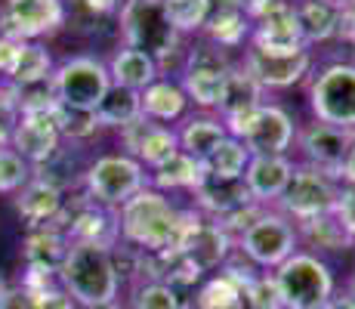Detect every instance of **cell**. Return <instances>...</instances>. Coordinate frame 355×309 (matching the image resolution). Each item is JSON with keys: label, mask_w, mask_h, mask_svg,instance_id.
<instances>
[{"label": "cell", "mask_w": 355, "mask_h": 309, "mask_svg": "<svg viewBox=\"0 0 355 309\" xmlns=\"http://www.w3.org/2000/svg\"><path fill=\"white\" fill-rule=\"evenodd\" d=\"M201 214L192 210H180L164 192L139 189L130 201L118 208V226H121V242L139 247L146 253H164V251H180L189 232Z\"/></svg>", "instance_id": "obj_1"}, {"label": "cell", "mask_w": 355, "mask_h": 309, "mask_svg": "<svg viewBox=\"0 0 355 309\" xmlns=\"http://www.w3.org/2000/svg\"><path fill=\"white\" fill-rule=\"evenodd\" d=\"M56 278L62 285V291L78 306L114 303L121 291V278L114 272L112 251L96 247V244L71 242Z\"/></svg>", "instance_id": "obj_2"}, {"label": "cell", "mask_w": 355, "mask_h": 309, "mask_svg": "<svg viewBox=\"0 0 355 309\" xmlns=\"http://www.w3.org/2000/svg\"><path fill=\"white\" fill-rule=\"evenodd\" d=\"M118 28L124 37V47L148 53L158 68L167 65L180 53L182 37L170 25L164 0H121L118 6Z\"/></svg>", "instance_id": "obj_3"}, {"label": "cell", "mask_w": 355, "mask_h": 309, "mask_svg": "<svg viewBox=\"0 0 355 309\" xmlns=\"http://www.w3.org/2000/svg\"><path fill=\"white\" fill-rule=\"evenodd\" d=\"M235 251L259 269H278L284 260L300 251V232L284 214L266 208L257 223H250L235 238Z\"/></svg>", "instance_id": "obj_4"}, {"label": "cell", "mask_w": 355, "mask_h": 309, "mask_svg": "<svg viewBox=\"0 0 355 309\" xmlns=\"http://www.w3.org/2000/svg\"><path fill=\"white\" fill-rule=\"evenodd\" d=\"M312 121L355 130V62H331L309 81Z\"/></svg>", "instance_id": "obj_5"}, {"label": "cell", "mask_w": 355, "mask_h": 309, "mask_svg": "<svg viewBox=\"0 0 355 309\" xmlns=\"http://www.w3.org/2000/svg\"><path fill=\"white\" fill-rule=\"evenodd\" d=\"M284 309H309L334 297V272L318 253L297 251L275 272Z\"/></svg>", "instance_id": "obj_6"}, {"label": "cell", "mask_w": 355, "mask_h": 309, "mask_svg": "<svg viewBox=\"0 0 355 309\" xmlns=\"http://www.w3.org/2000/svg\"><path fill=\"white\" fill-rule=\"evenodd\" d=\"M146 185H148L146 167L124 152L96 158L93 164H87V174H84V192L90 195V201L112 210H118L121 204L130 201Z\"/></svg>", "instance_id": "obj_7"}, {"label": "cell", "mask_w": 355, "mask_h": 309, "mask_svg": "<svg viewBox=\"0 0 355 309\" xmlns=\"http://www.w3.org/2000/svg\"><path fill=\"white\" fill-rule=\"evenodd\" d=\"M337 192H340V183L322 174L318 167H312V164H293V176H291L288 189L282 192V198L275 201V208H278V214H284L297 226L312 217L331 214L337 208Z\"/></svg>", "instance_id": "obj_8"}, {"label": "cell", "mask_w": 355, "mask_h": 309, "mask_svg": "<svg viewBox=\"0 0 355 309\" xmlns=\"http://www.w3.org/2000/svg\"><path fill=\"white\" fill-rule=\"evenodd\" d=\"M112 87L108 78V65L90 53H80L65 62H59L56 72H53V90L56 99L62 106H74V108H90L96 112V106L102 102V96Z\"/></svg>", "instance_id": "obj_9"}, {"label": "cell", "mask_w": 355, "mask_h": 309, "mask_svg": "<svg viewBox=\"0 0 355 309\" xmlns=\"http://www.w3.org/2000/svg\"><path fill=\"white\" fill-rule=\"evenodd\" d=\"M232 62L226 56V50L214 44H198L195 50L186 53L182 62V93L189 102H195L198 108H216L223 99V87H226Z\"/></svg>", "instance_id": "obj_10"}, {"label": "cell", "mask_w": 355, "mask_h": 309, "mask_svg": "<svg viewBox=\"0 0 355 309\" xmlns=\"http://www.w3.org/2000/svg\"><path fill=\"white\" fill-rule=\"evenodd\" d=\"M65 0H3L0 6V37L40 40L65 25Z\"/></svg>", "instance_id": "obj_11"}, {"label": "cell", "mask_w": 355, "mask_h": 309, "mask_svg": "<svg viewBox=\"0 0 355 309\" xmlns=\"http://www.w3.org/2000/svg\"><path fill=\"white\" fill-rule=\"evenodd\" d=\"M352 140H355V130L331 127V124H322V121H309L306 127L297 130V149L306 158L303 164H312V167H318L322 174H327L337 183H340V170H343Z\"/></svg>", "instance_id": "obj_12"}, {"label": "cell", "mask_w": 355, "mask_h": 309, "mask_svg": "<svg viewBox=\"0 0 355 309\" xmlns=\"http://www.w3.org/2000/svg\"><path fill=\"white\" fill-rule=\"evenodd\" d=\"M312 50H297V53H263L248 47L244 50L241 68L257 81L263 90H288V87L300 84L306 74L312 72Z\"/></svg>", "instance_id": "obj_13"}, {"label": "cell", "mask_w": 355, "mask_h": 309, "mask_svg": "<svg viewBox=\"0 0 355 309\" xmlns=\"http://www.w3.org/2000/svg\"><path fill=\"white\" fill-rule=\"evenodd\" d=\"M241 142L248 146L250 155H288V149L297 142V124H293L288 108L275 106V102H263L244 127Z\"/></svg>", "instance_id": "obj_14"}, {"label": "cell", "mask_w": 355, "mask_h": 309, "mask_svg": "<svg viewBox=\"0 0 355 309\" xmlns=\"http://www.w3.org/2000/svg\"><path fill=\"white\" fill-rule=\"evenodd\" d=\"M62 146V133H59L56 112H40V115H22L16 124L10 149L19 152L31 167L44 164L56 149Z\"/></svg>", "instance_id": "obj_15"}, {"label": "cell", "mask_w": 355, "mask_h": 309, "mask_svg": "<svg viewBox=\"0 0 355 309\" xmlns=\"http://www.w3.org/2000/svg\"><path fill=\"white\" fill-rule=\"evenodd\" d=\"M180 251L186 253L201 272H214L232 257V251H235V238H232L216 219H207L201 214V219H198L195 229L189 232V238L182 242Z\"/></svg>", "instance_id": "obj_16"}, {"label": "cell", "mask_w": 355, "mask_h": 309, "mask_svg": "<svg viewBox=\"0 0 355 309\" xmlns=\"http://www.w3.org/2000/svg\"><path fill=\"white\" fill-rule=\"evenodd\" d=\"M291 176H293V161L288 155H254L241 180L257 204L272 208L282 198V192L288 189Z\"/></svg>", "instance_id": "obj_17"}, {"label": "cell", "mask_w": 355, "mask_h": 309, "mask_svg": "<svg viewBox=\"0 0 355 309\" xmlns=\"http://www.w3.org/2000/svg\"><path fill=\"white\" fill-rule=\"evenodd\" d=\"M65 195L56 189V185L44 183V180H31L16 192V210L19 217L25 219L28 229H40V226H53L56 217L62 214Z\"/></svg>", "instance_id": "obj_18"}, {"label": "cell", "mask_w": 355, "mask_h": 309, "mask_svg": "<svg viewBox=\"0 0 355 309\" xmlns=\"http://www.w3.org/2000/svg\"><path fill=\"white\" fill-rule=\"evenodd\" d=\"M340 6L337 0H293V16H297V28L303 44L315 47L327 44V40L337 37L340 28Z\"/></svg>", "instance_id": "obj_19"}, {"label": "cell", "mask_w": 355, "mask_h": 309, "mask_svg": "<svg viewBox=\"0 0 355 309\" xmlns=\"http://www.w3.org/2000/svg\"><path fill=\"white\" fill-rule=\"evenodd\" d=\"M192 195H195V210L207 219H223L232 210L254 201L244 180H216V176H207Z\"/></svg>", "instance_id": "obj_20"}, {"label": "cell", "mask_w": 355, "mask_h": 309, "mask_svg": "<svg viewBox=\"0 0 355 309\" xmlns=\"http://www.w3.org/2000/svg\"><path fill=\"white\" fill-rule=\"evenodd\" d=\"M68 247V235L62 229H53V226H40V229H28L22 244V260L25 269H37L46 276H59V266H62Z\"/></svg>", "instance_id": "obj_21"}, {"label": "cell", "mask_w": 355, "mask_h": 309, "mask_svg": "<svg viewBox=\"0 0 355 309\" xmlns=\"http://www.w3.org/2000/svg\"><path fill=\"white\" fill-rule=\"evenodd\" d=\"M105 65H108L112 84L127 87V90H136V93H142L146 87H152L161 78L158 62L148 56V53L133 50V47H118Z\"/></svg>", "instance_id": "obj_22"}, {"label": "cell", "mask_w": 355, "mask_h": 309, "mask_svg": "<svg viewBox=\"0 0 355 309\" xmlns=\"http://www.w3.org/2000/svg\"><path fill=\"white\" fill-rule=\"evenodd\" d=\"M56 65H53V56L40 40H19L16 59H12L10 72H6V84L10 87H34L44 84V81L53 78Z\"/></svg>", "instance_id": "obj_23"}, {"label": "cell", "mask_w": 355, "mask_h": 309, "mask_svg": "<svg viewBox=\"0 0 355 309\" xmlns=\"http://www.w3.org/2000/svg\"><path fill=\"white\" fill-rule=\"evenodd\" d=\"M263 96H266V90L257 84L254 78H250L248 72H244L241 65H232L229 68V78H226V87H223V99H220V106H216L220 121L238 118V115H248V112H257V108L266 102Z\"/></svg>", "instance_id": "obj_24"}, {"label": "cell", "mask_w": 355, "mask_h": 309, "mask_svg": "<svg viewBox=\"0 0 355 309\" xmlns=\"http://www.w3.org/2000/svg\"><path fill=\"white\" fill-rule=\"evenodd\" d=\"M204 180H207L204 161H198V158L186 155V152H176L170 161H164L161 167H155L152 174H148V183H152V189L164 192V195H167V192H176V189L195 192Z\"/></svg>", "instance_id": "obj_25"}, {"label": "cell", "mask_w": 355, "mask_h": 309, "mask_svg": "<svg viewBox=\"0 0 355 309\" xmlns=\"http://www.w3.org/2000/svg\"><path fill=\"white\" fill-rule=\"evenodd\" d=\"M186 106H189V99L176 81L158 78L152 87L142 90V115L155 124H164V127L180 121L182 115H186Z\"/></svg>", "instance_id": "obj_26"}, {"label": "cell", "mask_w": 355, "mask_h": 309, "mask_svg": "<svg viewBox=\"0 0 355 309\" xmlns=\"http://www.w3.org/2000/svg\"><path fill=\"white\" fill-rule=\"evenodd\" d=\"M176 136H180V152L204 161L229 133H226V127H223V121L214 118V115H192V118L182 121Z\"/></svg>", "instance_id": "obj_27"}, {"label": "cell", "mask_w": 355, "mask_h": 309, "mask_svg": "<svg viewBox=\"0 0 355 309\" xmlns=\"http://www.w3.org/2000/svg\"><path fill=\"white\" fill-rule=\"evenodd\" d=\"M297 232L300 242H306L315 251H349V247H355V235L340 223V217L334 210L306 219V223H297Z\"/></svg>", "instance_id": "obj_28"}, {"label": "cell", "mask_w": 355, "mask_h": 309, "mask_svg": "<svg viewBox=\"0 0 355 309\" xmlns=\"http://www.w3.org/2000/svg\"><path fill=\"white\" fill-rule=\"evenodd\" d=\"M204 37L207 44L220 47V50H238L250 40V19L248 10H223V12H210L207 25H204Z\"/></svg>", "instance_id": "obj_29"}, {"label": "cell", "mask_w": 355, "mask_h": 309, "mask_svg": "<svg viewBox=\"0 0 355 309\" xmlns=\"http://www.w3.org/2000/svg\"><path fill=\"white\" fill-rule=\"evenodd\" d=\"M84 174H87V167H80L78 152H71V149H65V146H59L44 164L34 167V180L56 185L62 195L71 189H80V185H84Z\"/></svg>", "instance_id": "obj_30"}, {"label": "cell", "mask_w": 355, "mask_h": 309, "mask_svg": "<svg viewBox=\"0 0 355 309\" xmlns=\"http://www.w3.org/2000/svg\"><path fill=\"white\" fill-rule=\"evenodd\" d=\"M142 115V93L127 90V87L112 84L108 93L102 96V102L96 106V118L102 127H124V124L136 121Z\"/></svg>", "instance_id": "obj_31"}, {"label": "cell", "mask_w": 355, "mask_h": 309, "mask_svg": "<svg viewBox=\"0 0 355 309\" xmlns=\"http://www.w3.org/2000/svg\"><path fill=\"white\" fill-rule=\"evenodd\" d=\"M250 158L254 155L248 152V146L241 140L226 136L214 152L204 158V170H207V176H216V180H241Z\"/></svg>", "instance_id": "obj_32"}, {"label": "cell", "mask_w": 355, "mask_h": 309, "mask_svg": "<svg viewBox=\"0 0 355 309\" xmlns=\"http://www.w3.org/2000/svg\"><path fill=\"white\" fill-rule=\"evenodd\" d=\"M195 309H244V287L235 285L226 272H220L201 285Z\"/></svg>", "instance_id": "obj_33"}, {"label": "cell", "mask_w": 355, "mask_h": 309, "mask_svg": "<svg viewBox=\"0 0 355 309\" xmlns=\"http://www.w3.org/2000/svg\"><path fill=\"white\" fill-rule=\"evenodd\" d=\"M176 152H180V136H176V130L164 127V124H155V127L148 130V136L142 140L139 152H136V161H139L142 167L155 170V167H161L164 161H170Z\"/></svg>", "instance_id": "obj_34"}, {"label": "cell", "mask_w": 355, "mask_h": 309, "mask_svg": "<svg viewBox=\"0 0 355 309\" xmlns=\"http://www.w3.org/2000/svg\"><path fill=\"white\" fill-rule=\"evenodd\" d=\"M56 124H59V133H62V142H87L99 133V118L96 112L90 108H74V106H56Z\"/></svg>", "instance_id": "obj_35"}, {"label": "cell", "mask_w": 355, "mask_h": 309, "mask_svg": "<svg viewBox=\"0 0 355 309\" xmlns=\"http://www.w3.org/2000/svg\"><path fill=\"white\" fill-rule=\"evenodd\" d=\"M164 10H167V19L176 34L186 37V34L204 31L210 16V0H164Z\"/></svg>", "instance_id": "obj_36"}, {"label": "cell", "mask_w": 355, "mask_h": 309, "mask_svg": "<svg viewBox=\"0 0 355 309\" xmlns=\"http://www.w3.org/2000/svg\"><path fill=\"white\" fill-rule=\"evenodd\" d=\"M130 303H133V309H182V297L176 287L148 278L133 287Z\"/></svg>", "instance_id": "obj_37"}, {"label": "cell", "mask_w": 355, "mask_h": 309, "mask_svg": "<svg viewBox=\"0 0 355 309\" xmlns=\"http://www.w3.org/2000/svg\"><path fill=\"white\" fill-rule=\"evenodd\" d=\"M34 176V167L10 146L0 149V195H16Z\"/></svg>", "instance_id": "obj_38"}, {"label": "cell", "mask_w": 355, "mask_h": 309, "mask_svg": "<svg viewBox=\"0 0 355 309\" xmlns=\"http://www.w3.org/2000/svg\"><path fill=\"white\" fill-rule=\"evenodd\" d=\"M244 309H284L282 291L272 272H257L244 287Z\"/></svg>", "instance_id": "obj_39"}, {"label": "cell", "mask_w": 355, "mask_h": 309, "mask_svg": "<svg viewBox=\"0 0 355 309\" xmlns=\"http://www.w3.org/2000/svg\"><path fill=\"white\" fill-rule=\"evenodd\" d=\"M19 118H22V112H19L16 90L10 84H0V149H6L12 142Z\"/></svg>", "instance_id": "obj_40"}, {"label": "cell", "mask_w": 355, "mask_h": 309, "mask_svg": "<svg viewBox=\"0 0 355 309\" xmlns=\"http://www.w3.org/2000/svg\"><path fill=\"white\" fill-rule=\"evenodd\" d=\"M25 291H28V287H25ZM31 297H34V309H78V303L62 291L59 281L40 287V291H31Z\"/></svg>", "instance_id": "obj_41"}, {"label": "cell", "mask_w": 355, "mask_h": 309, "mask_svg": "<svg viewBox=\"0 0 355 309\" xmlns=\"http://www.w3.org/2000/svg\"><path fill=\"white\" fill-rule=\"evenodd\" d=\"M155 127V121H148L146 115H139L136 121H130V124H124V127L118 130L121 133V146L127 149L124 155H130V158H136V152H139V146H142V140L148 136V130Z\"/></svg>", "instance_id": "obj_42"}, {"label": "cell", "mask_w": 355, "mask_h": 309, "mask_svg": "<svg viewBox=\"0 0 355 309\" xmlns=\"http://www.w3.org/2000/svg\"><path fill=\"white\" fill-rule=\"evenodd\" d=\"M334 214L340 217V223L355 235V185H346L340 183V192H337V208Z\"/></svg>", "instance_id": "obj_43"}, {"label": "cell", "mask_w": 355, "mask_h": 309, "mask_svg": "<svg viewBox=\"0 0 355 309\" xmlns=\"http://www.w3.org/2000/svg\"><path fill=\"white\" fill-rule=\"evenodd\" d=\"M0 309H34L31 291H25L22 285H19V287H6V291L0 294Z\"/></svg>", "instance_id": "obj_44"}, {"label": "cell", "mask_w": 355, "mask_h": 309, "mask_svg": "<svg viewBox=\"0 0 355 309\" xmlns=\"http://www.w3.org/2000/svg\"><path fill=\"white\" fill-rule=\"evenodd\" d=\"M337 37L355 47V0H346V3L340 6V28H337Z\"/></svg>", "instance_id": "obj_45"}, {"label": "cell", "mask_w": 355, "mask_h": 309, "mask_svg": "<svg viewBox=\"0 0 355 309\" xmlns=\"http://www.w3.org/2000/svg\"><path fill=\"white\" fill-rule=\"evenodd\" d=\"M16 50H19V44H16V40H6V37H0V74H3V78H6V72H10L12 59H16Z\"/></svg>", "instance_id": "obj_46"}, {"label": "cell", "mask_w": 355, "mask_h": 309, "mask_svg": "<svg viewBox=\"0 0 355 309\" xmlns=\"http://www.w3.org/2000/svg\"><path fill=\"white\" fill-rule=\"evenodd\" d=\"M340 183H346V185H355V140H352L349 152H346L343 170H340Z\"/></svg>", "instance_id": "obj_47"}, {"label": "cell", "mask_w": 355, "mask_h": 309, "mask_svg": "<svg viewBox=\"0 0 355 309\" xmlns=\"http://www.w3.org/2000/svg\"><path fill=\"white\" fill-rule=\"evenodd\" d=\"M331 306L334 309H355V300L349 294H340V297H331Z\"/></svg>", "instance_id": "obj_48"}, {"label": "cell", "mask_w": 355, "mask_h": 309, "mask_svg": "<svg viewBox=\"0 0 355 309\" xmlns=\"http://www.w3.org/2000/svg\"><path fill=\"white\" fill-rule=\"evenodd\" d=\"M78 309H121V306H118V300H114V303H102V306H78Z\"/></svg>", "instance_id": "obj_49"}, {"label": "cell", "mask_w": 355, "mask_h": 309, "mask_svg": "<svg viewBox=\"0 0 355 309\" xmlns=\"http://www.w3.org/2000/svg\"><path fill=\"white\" fill-rule=\"evenodd\" d=\"M346 294H349V297L355 300V276L349 278V285H346Z\"/></svg>", "instance_id": "obj_50"}, {"label": "cell", "mask_w": 355, "mask_h": 309, "mask_svg": "<svg viewBox=\"0 0 355 309\" xmlns=\"http://www.w3.org/2000/svg\"><path fill=\"white\" fill-rule=\"evenodd\" d=\"M6 287H10V285H6V276H3V266H0V294H3V291H6Z\"/></svg>", "instance_id": "obj_51"}, {"label": "cell", "mask_w": 355, "mask_h": 309, "mask_svg": "<svg viewBox=\"0 0 355 309\" xmlns=\"http://www.w3.org/2000/svg\"><path fill=\"white\" fill-rule=\"evenodd\" d=\"M309 309H334V306H331V300H324V303H318V306H309Z\"/></svg>", "instance_id": "obj_52"}, {"label": "cell", "mask_w": 355, "mask_h": 309, "mask_svg": "<svg viewBox=\"0 0 355 309\" xmlns=\"http://www.w3.org/2000/svg\"><path fill=\"white\" fill-rule=\"evenodd\" d=\"M337 3H346V0H337Z\"/></svg>", "instance_id": "obj_53"}]
</instances>
